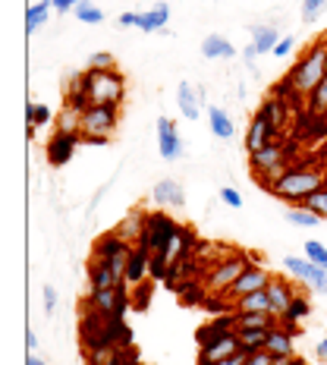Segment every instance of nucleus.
Returning a JSON list of instances; mask_svg holds the SVG:
<instances>
[{
    "mask_svg": "<svg viewBox=\"0 0 327 365\" xmlns=\"http://www.w3.org/2000/svg\"><path fill=\"white\" fill-rule=\"evenodd\" d=\"M315 356H318V359H321V362H327V337H324V340H318Z\"/></svg>",
    "mask_w": 327,
    "mask_h": 365,
    "instance_id": "864d4df0",
    "label": "nucleus"
},
{
    "mask_svg": "<svg viewBox=\"0 0 327 365\" xmlns=\"http://www.w3.org/2000/svg\"><path fill=\"white\" fill-rule=\"evenodd\" d=\"M26 365H44L41 359H38V356L35 353H28V359H26Z\"/></svg>",
    "mask_w": 327,
    "mask_h": 365,
    "instance_id": "13d9d810",
    "label": "nucleus"
},
{
    "mask_svg": "<svg viewBox=\"0 0 327 365\" xmlns=\"http://www.w3.org/2000/svg\"><path fill=\"white\" fill-rule=\"evenodd\" d=\"M104 365H126V353H123V349H117V353H113Z\"/></svg>",
    "mask_w": 327,
    "mask_h": 365,
    "instance_id": "603ef678",
    "label": "nucleus"
},
{
    "mask_svg": "<svg viewBox=\"0 0 327 365\" xmlns=\"http://www.w3.org/2000/svg\"><path fill=\"white\" fill-rule=\"evenodd\" d=\"M311 290H315V293H321V296H327V277L321 280V284H315V287H311Z\"/></svg>",
    "mask_w": 327,
    "mask_h": 365,
    "instance_id": "4d7b16f0",
    "label": "nucleus"
},
{
    "mask_svg": "<svg viewBox=\"0 0 327 365\" xmlns=\"http://www.w3.org/2000/svg\"><path fill=\"white\" fill-rule=\"evenodd\" d=\"M208 123H211V133L217 135V139H233V133H237V126H233V120L227 117V110L220 108H208Z\"/></svg>",
    "mask_w": 327,
    "mask_h": 365,
    "instance_id": "c756f323",
    "label": "nucleus"
},
{
    "mask_svg": "<svg viewBox=\"0 0 327 365\" xmlns=\"http://www.w3.org/2000/svg\"><path fill=\"white\" fill-rule=\"evenodd\" d=\"M177 101H180V113H182V117L199 120L202 101H199V91L189 86V82H180V86H177Z\"/></svg>",
    "mask_w": 327,
    "mask_h": 365,
    "instance_id": "bb28decb",
    "label": "nucleus"
},
{
    "mask_svg": "<svg viewBox=\"0 0 327 365\" xmlns=\"http://www.w3.org/2000/svg\"><path fill=\"white\" fill-rule=\"evenodd\" d=\"M57 133H70V135H79L82 133V110L73 108V104H66L63 110L57 113Z\"/></svg>",
    "mask_w": 327,
    "mask_h": 365,
    "instance_id": "7c9ffc66",
    "label": "nucleus"
},
{
    "mask_svg": "<svg viewBox=\"0 0 327 365\" xmlns=\"http://www.w3.org/2000/svg\"><path fill=\"white\" fill-rule=\"evenodd\" d=\"M117 120H120V108L113 104H91L82 110V133L79 139L91 142V145H101L117 133Z\"/></svg>",
    "mask_w": 327,
    "mask_h": 365,
    "instance_id": "423d86ee",
    "label": "nucleus"
},
{
    "mask_svg": "<svg viewBox=\"0 0 327 365\" xmlns=\"http://www.w3.org/2000/svg\"><path fill=\"white\" fill-rule=\"evenodd\" d=\"M277 135L280 133L268 123V117L258 110L255 117H252V123H249V129H246V151H249V155H255V151H261L264 145H271Z\"/></svg>",
    "mask_w": 327,
    "mask_h": 365,
    "instance_id": "9b49d317",
    "label": "nucleus"
},
{
    "mask_svg": "<svg viewBox=\"0 0 327 365\" xmlns=\"http://www.w3.org/2000/svg\"><path fill=\"white\" fill-rule=\"evenodd\" d=\"M308 312H311V306H308V296L296 293L293 306H290V312L284 315V322H280V324H286V328H296V324H299L302 318H308Z\"/></svg>",
    "mask_w": 327,
    "mask_h": 365,
    "instance_id": "72a5a7b5",
    "label": "nucleus"
},
{
    "mask_svg": "<svg viewBox=\"0 0 327 365\" xmlns=\"http://www.w3.org/2000/svg\"><path fill=\"white\" fill-rule=\"evenodd\" d=\"M286 220L296 224V227H318V224H321V217H318L315 211H308L306 205H302V208H290V211H286Z\"/></svg>",
    "mask_w": 327,
    "mask_h": 365,
    "instance_id": "c9c22d12",
    "label": "nucleus"
},
{
    "mask_svg": "<svg viewBox=\"0 0 327 365\" xmlns=\"http://www.w3.org/2000/svg\"><path fill=\"white\" fill-rule=\"evenodd\" d=\"M271 365H306V362H302L299 356H274Z\"/></svg>",
    "mask_w": 327,
    "mask_h": 365,
    "instance_id": "3c124183",
    "label": "nucleus"
},
{
    "mask_svg": "<svg viewBox=\"0 0 327 365\" xmlns=\"http://www.w3.org/2000/svg\"><path fill=\"white\" fill-rule=\"evenodd\" d=\"M293 51V35H286V38H280L277 41V48H274V57H286Z\"/></svg>",
    "mask_w": 327,
    "mask_h": 365,
    "instance_id": "de8ad7c7",
    "label": "nucleus"
},
{
    "mask_svg": "<svg viewBox=\"0 0 327 365\" xmlns=\"http://www.w3.org/2000/svg\"><path fill=\"white\" fill-rule=\"evenodd\" d=\"M145 220H148L145 211L129 208L126 217L120 220L117 227H113V233H117V237L123 240V242H129V246H139V242H142V233H145Z\"/></svg>",
    "mask_w": 327,
    "mask_h": 365,
    "instance_id": "2eb2a0df",
    "label": "nucleus"
},
{
    "mask_svg": "<svg viewBox=\"0 0 327 365\" xmlns=\"http://www.w3.org/2000/svg\"><path fill=\"white\" fill-rule=\"evenodd\" d=\"M246 362V353H237L230 356V359H220V362H199V365H242Z\"/></svg>",
    "mask_w": 327,
    "mask_h": 365,
    "instance_id": "8fccbe9b",
    "label": "nucleus"
},
{
    "mask_svg": "<svg viewBox=\"0 0 327 365\" xmlns=\"http://www.w3.org/2000/svg\"><path fill=\"white\" fill-rule=\"evenodd\" d=\"M177 230H180V224L170 215H164V211H155V215H148V220H145V233H142L139 246H145L151 255H161Z\"/></svg>",
    "mask_w": 327,
    "mask_h": 365,
    "instance_id": "0eeeda50",
    "label": "nucleus"
},
{
    "mask_svg": "<svg viewBox=\"0 0 327 365\" xmlns=\"http://www.w3.org/2000/svg\"><path fill=\"white\" fill-rule=\"evenodd\" d=\"M48 13H51L48 0H38L35 6H28V10H26V35H35L38 29L48 22Z\"/></svg>",
    "mask_w": 327,
    "mask_h": 365,
    "instance_id": "473e14b6",
    "label": "nucleus"
},
{
    "mask_svg": "<svg viewBox=\"0 0 327 365\" xmlns=\"http://www.w3.org/2000/svg\"><path fill=\"white\" fill-rule=\"evenodd\" d=\"M85 91H88V104H113L120 108L126 98V76L120 70H85Z\"/></svg>",
    "mask_w": 327,
    "mask_h": 365,
    "instance_id": "20e7f679",
    "label": "nucleus"
},
{
    "mask_svg": "<svg viewBox=\"0 0 327 365\" xmlns=\"http://www.w3.org/2000/svg\"><path fill=\"white\" fill-rule=\"evenodd\" d=\"M202 57L204 60H230V57H237V48H233L224 35H208L202 41Z\"/></svg>",
    "mask_w": 327,
    "mask_h": 365,
    "instance_id": "a878e982",
    "label": "nucleus"
},
{
    "mask_svg": "<svg viewBox=\"0 0 327 365\" xmlns=\"http://www.w3.org/2000/svg\"><path fill=\"white\" fill-rule=\"evenodd\" d=\"M249 32H252V44L258 48V54H274V48H277V41H280L277 29H271V26H252Z\"/></svg>",
    "mask_w": 327,
    "mask_h": 365,
    "instance_id": "cd10ccee",
    "label": "nucleus"
},
{
    "mask_svg": "<svg viewBox=\"0 0 327 365\" xmlns=\"http://www.w3.org/2000/svg\"><path fill=\"white\" fill-rule=\"evenodd\" d=\"M264 290H268V296H271V315L277 318V322H284V315L290 312L299 290H296L286 277H280V274H271V284L264 287Z\"/></svg>",
    "mask_w": 327,
    "mask_h": 365,
    "instance_id": "9d476101",
    "label": "nucleus"
},
{
    "mask_svg": "<svg viewBox=\"0 0 327 365\" xmlns=\"http://www.w3.org/2000/svg\"><path fill=\"white\" fill-rule=\"evenodd\" d=\"M73 13H76V19H79V22H88V26H98V22H104V13L98 10V6H91L88 0H85L82 6H76Z\"/></svg>",
    "mask_w": 327,
    "mask_h": 365,
    "instance_id": "58836bf2",
    "label": "nucleus"
},
{
    "mask_svg": "<svg viewBox=\"0 0 327 365\" xmlns=\"http://www.w3.org/2000/svg\"><path fill=\"white\" fill-rule=\"evenodd\" d=\"M26 117H28V126L41 129L44 123H51V108H48V104H28Z\"/></svg>",
    "mask_w": 327,
    "mask_h": 365,
    "instance_id": "e433bc0d",
    "label": "nucleus"
},
{
    "mask_svg": "<svg viewBox=\"0 0 327 365\" xmlns=\"http://www.w3.org/2000/svg\"><path fill=\"white\" fill-rule=\"evenodd\" d=\"M252 264V258H249L246 252H230L224 258L220 264H214L208 274H204V280H202V290L211 296V299H224L227 290H230L233 284L239 280V274Z\"/></svg>",
    "mask_w": 327,
    "mask_h": 365,
    "instance_id": "39448f33",
    "label": "nucleus"
},
{
    "mask_svg": "<svg viewBox=\"0 0 327 365\" xmlns=\"http://www.w3.org/2000/svg\"><path fill=\"white\" fill-rule=\"evenodd\" d=\"M233 331H237L233 312H224V315H217L214 322L202 324L199 334H195V340H199V346H204V344H211V340H220V337H227V334H233Z\"/></svg>",
    "mask_w": 327,
    "mask_h": 365,
    "instance_id": "6ab92c4d",
    "label": "nucleus"
},
{
    "mask_svg": "<svg viewBox=\"0 0 327 365\" xmlns=\"http://www.w3.org/2000/svg\"><path fill=\"white\" fill-rule=\"evenodd\" d=\"M306 258H308V262H315L318 268L327 271V246H321V242L308 240V242H306Z\"/></svg>",
    "mask_w": 327,
    "mask_h": 365,
    "instance_id": "ea45409f",
    "label": "nucleus"
},
{
    "mask_svg": "<svg viewBox=\"0 0 327 365\" xmlns=\"http://www.w3.org/2000/svg\"><path fill=\"white\" fill-rule=\"evenodd\" d=\"M88 306L91 312L104 318H123V309H126V287H113V290H98V293H88Z\"/></svg>",
    "mask_w": 327,
    "mask_h": 365,
    "instance_id": "1a4fd4ad",
    "label": "nucleus"
},
{
    "mask_svg": "<svg viewBox=\"0 0 327 365\" xmlns=\"http://www.w3.org/2000/svg\"><path fill=\"white\" fill-rule=\"evenodd\" d=\"M76 145H79V135H70V133H54L48 139V161L54 167H63L66 161L73 158Z\"/></svg>",
    "mask_w": 327,
    "mask_h": 365,
    "instance_id": "f3484780",
    "label": "nucleus"
},
{
    "mask_svg": "<svg viewBox=\"0 0 327 365\" xmlns=\"http://www.w3.org/2000/svg\"><path fill=\"white\" fill-rule=\"evenodd\" d=\"M26 346H28V353H35V349H38V337H35V331H26Z\"/></svg>",
    "mask_w": 327,
    "mask_h": 365,
    "instance_id": "6e6d98bb",
    "label": "nucleus"
},
{
    "mask_svg": "<svg viewBox=\"0 0 327 365\" xmlns=\"http://www.w3.org/2000/svg\"><path fill=\"white\" fill-rule=\"evenodd\" d=\"M264 349L271 356H296V346H293V328L286 324H274L268 331V340H264Z\"/></svg>",
    "mask_w": 327,
    "mask_h": 365,
    "instance_id": "aec40b11",
    "label": "nucleus"
},
{
    "mask_svg": "<svg viewBox=\"0 0 327 365\" xmlns=\"http://www.w3.org/2000/svg\"><path fill=\"white\" fill-rule=\"evenodd\" d=\"M271 284V271L268 268H261L258 262H252L246 271L239 274V280L237 284L227 290V296H224V302L227 306H233L237 299H242V296H249V293H258V290H264V287Z\"/></svg>",
    "mask_w": 327,
    "mask_h": 365,
    "instance_id": "6e6552de",
    "label": "nucleus"
},
{
    "mask_svg": "<svg viewBox=\"0 0 327 365\" xmlns=\"http://www.w3.org/2000/svg\"><path fill=\"white\" fill-rule=\"evenodd\" d=\"M274 356L268 353V349H255V353H246V362L242 365H271Z\"/></svg>",
    "mask_w": 327,
    "mask_h": 365,
    "instance_id": "c03bdc74",
    "label": "nucleus"
},
{
    "mask_svg": "<svg viewBox=\"0 0 327 365\" xmlns=\"http://www.w3.org/2000/svg\"><path fill=\"white\" fill-rule=\"evenodd\" d=\"M284 271L290 274V277H296L299 284H308V287H315V284H321V280L327 277V271L324 268H318L315 262H308V258H284Z\"/></svg>",
    "mask_w": 327,
    "mask_h": 365,
    "instance_id": "4468645a",
    "label": "nucleus"
},
{
    "mask_svg": "<svg viewBox=\"0 0 327 365\" xmlns=\"http://www.w3.org/2000/svg\"><path fill=\"white\" fill-rule=\"evenodd\" d=\"M151 199H155L157 208H182L186 195H182V186L177 180H157L155 189H151Z\"/></svg>",
    "mask_w": 327,
    "mask_h": 365,
    "instance_id": "a211bd4d",
    "label": "nucleus"
},
{
    "mask_svg": "<svg viewBox=\"0 0 327 365\" xmlns=\"http://www.w3.org/2000/svg\"><path fill=\"white\" fill-rule=\"evenodd\" d=\"M113 287H126V280L120 277L108 262H91V268H88V293L113 290Z\"/></svg>",
    "mask_w": 327,
    "mask_h": 365,
    "instance_id": "dca6fc26",
    "label": "nucleus"
},
{
    "mask_svg": "<svg viewBox=\"0 0 327 365\" xmlns=\"http://www.w3.org/2000/svg\"><path fill=\"white\" fill-rule=\"evenodd\" d=\"M54 309H57V290L54 287H44V312H48V315H54Z\"/></svg>",
    "mask_w": 327,
    "mask_h": 365,
    "instance_id": "49530a36",
    "label": "nucleus"
},
{
    "mask_svg": "<svg viewBox=\"0 0 327 365\" xmlns=\"http://www.w3.org/2000/svg\"><path fill=\"white\" fill-rule=\"evenodd\" d=\"M261 113L268 117V123L277 129V133H284V129H286V120H290V101H284V98L274 91L268 101L261 104Z\"/></svg>",
    "mask_w": 327,
    "mask_h": 365,
    "instance_id": "5701e85b",
    "label": "nucleus"
},
{
    "mask_svg": "<svg viewBox=\"0 0 327 365\" xmlns=\"http://www.w3.org/2000/svg\"><path fill=\"white\" fill-rule=\"evenodd\" d=\"M120 26H123V29H135V13H123V16H120Z\"/></svg>",
    "mask_w": 327,
    "mask_h": 365,
    "instance_id": "5fc2aeb1",
    "label": "nucleus"
},
{
    "mask_svg": "<svg viewBox=\"0 0 327 365\" xmlns=\"http://www.w3.org/2000/svg\"><path fill=\"white\" fill-rule=\"evenodd\" d=\"M296 155V145L286 139H274L271 145H264L261 151L249 155V167H252V177L258 180V186L268 189L274 180H280L290 170V161Z\"/></svg>",
    "mask_w": 327,
    "mask_h": 365,
    "instance_id": "7ed1b4c3",
    "label": "nucleus"
},
{
    "mask_svg": "<svg viewBox=\"0 0 327 365\" xmlns=\"http://www.w3.org/2000/svg\"><path fill=\"white\" fill-rule=\"evenodd\" d=\"M327 173L318 170V167H290L280 180H274L268 186L271 195H277L280 202H290V205H306L308 195H315L318 189H324Z\"/></svg>",
    "mask_w": 327,
    "mask_h": 365,
    "instance_id": "f257e3e1",
    "label": "nucleus"
},
{
    "mask_svg": "<svg viewBox=\"0 0 327 365\" xmlns=\"http://www.w3.org/2000/svg\"><path fill=\"white\" fill-rule=\"evenodd\" d=\"M233 322H237V331H239V328L271 331L274 324H280L274 315H268V312H233Z\"/></svg>",
    "mask_w": 327,
    "mask_h": 365,
    "instance_id": "393cba45",
    "label": "nucleus"
},
{
    "mask_svg": "<svg viewBox=\"0 0 327 365\" xmlns=\"http://www.w3.org/2000/svg\"><path fill=\"white\" fill-rule=\"evenodd\" d=\"M242 353H255V349H264V340H268V331H252V328H239L237 331Z\"/></svg>",
    "mask_w": 327,
    "mask_h": 365,
    "instance_id": "f704fd0d",
    "label": "nucleus"
},
{
    "mask_svg": "<svg viewBox=\"0 0 327 365\" xmlns=\"http://www.w3.org/2000/svg\"><path fill=\"white\" fill-rule=\"evenodd\" d=\"M324 6H327V0H302V22H315L318 16L324 13Z\"/></svg>",
    "mask_w": 327,
    "mask_h": 365,
    "instance_id": "79ce46f5",
    "label": "nucleus"
},
{
    "mask_svg": "<svg viewBox=\"0 0 327 365\" xmlns=\"http://www.w3.org/2000/svg\"><path fill=\"white\" fill-rule=\"evenodd\" d=\"M151 271V252L145 246H133V252H129V264H126V284H142L145 280V274Z\"/></svg>",
    "mask_w": 327,
    "mask_h": 365,
    "instance_id": "4be33fe9",
    "label": "nucleus"
},
{
    "mask_svg": "<svg viewBox=\"0 0 327 365\" xmlns=\"http://www.w3.org/2000/svg\"><path fill=\"white\" fill-rule=\"evenodd\" d=\"M306 208H308V211H315V215L321 217V220H327V186H324V189H318L315 195H308Z\"/></svg>",
    "mask_w": 327,
    "mask_h": 365,
    "instance_id": "a19ab883",
    "label": "nucleus"
},
{
    "mask_svg": "<svg viewBox=\"0 0 327 365\" xmlns=\"http://www.w3.org/2000/svg\"><path fill=\"white\" fill-rule=\"evenodd\" d=\"M230 312H268L271 315V296H268V290L249 293V296H242V299L233 302Z\"/></svg>",
    "mask_w": 327,
    "mask_h": 365,
    "instance_id": "c85d7f7f",
    "label": "nucleus"
},
{
    "mask_svg": "<svg viewBox=\"0 0 327 365\" xmlns=\"http://www.w3.org/2000/svg\"><path fill=\"white\" fill-rule=\"evenodd\" d=\"M306 110H308V117H327V76L306 98Z\"/></svg>",
    "mask_w": 327,
    "mask_h": 365,
    "instance_id": "2f4dec72",
    "label": "nucleus"
},
{
    "mask_svg": "<svg viewBox=\"0 0 327 365\" xmlns=\"http://www.w3.org/2000/svg\"><path fill=\"white\" fill-rule=\"evenodd\" d=\"M85 70H117V57H113L110 51H98V54L88 57Z\"/></svg>",
    "mask_w": 327,
    "mask_h": 365,
    "instance_id": "4c0bfd02",
    "label": "nucleus"
},
{
    "mask_svg": "<svg viewBox=\"0 0 327 365\" xmlns=\"http://www.w3.org/2000/svg\"><path fill=\"white\" fill-rule=\"evenodd\" d=\"M220 202H224L227 208H242V195H239L233 186H224V189H220Z\"/></svg>",
    "mask_w": 327,
    "mask_h": 365,
    "instance_id": "37998d69",
    "label": "nucleus"
},
{
    "mask_svg": "<svg viewBox=\"0 0 327 365\" xmlns=\"http://www.w3.org/2000/svg\"><path fill=\"white\" fill-rule=\"evenodd\" d=\"M85 4V0H54V10H60V13H70V10H76V6H82Z\"/></svg>",
    "mask_w": 327,
    "mask_h": 365,
    "instance_id": "09e8293b",
    "label": "nucleus"
},
{
    "mask_svg": "<svg viewBox=\"0 0 327 365\" xmlns=\"http://www.w3.org/2000/svg\"><path fill=\"white\" fill-rule=\"evenodd\" d=\"M324 76H327V38H321L318 44H311L306 54L299 57V63L286 73L284 82L290 86V91L296 98H302V101H306Z\"/></svg>",
    "mask_w": 327,
    "mask_h": 365,
    "instance_id": "f03ea898",
    "label": "nucleus"
},
{
    "mask_svg": "<svg viewBox=\"0 0 327 365\" xmlns=\"http://www.w3.org/2000/svg\"><path fill=\"white\" fill-rule=\"evenodd\" d=\"M157 148H161V158L164 161H177V158L182 155V139L177 133V123H173L170 117H161L157 120Z\"/></svg>",
    "mask_w": 327,
    "mask_h": 365,
    "instance_id": "f8f14e48",
    "label": "nucleus"
},
{
    "mask_svg": "<svg viewBox=\"0 0 327 365\" xmlns=\"http://www.w3.org/2000/svg\"><path fill=\"white\" fill-rule=\"evenodd\" d=\"M48 4H54V0H48Z\"/></svg>",
    "mask_w": 327,
    "mask_h": 365,
    "instance_id": "bf43d9fd",
    "label": "nucleus"
},
{
    "mask_svg": "<svg viewBox=\"0 0 327 365\" xmlns=\"http://www.w3.org/2000/svg\"><path fill=\"white\" fill-rule=\"evenodd\" d=\"M258 57H261V54H258V48H255L252 41H249V44H246V51H242V63H246L249 70L255 73V60H258Z\"/></svg>",
    "mask_w": 327,
    "mask_h": 365,
    "instance_id": "a18cd8bd",
    "label": "nucleus"
},
{
    "mask_svg": "<svg viewBox=\"0 0 327 365\" xmlns=\"http://www.w3.org/2000/svg\"><path fill=\"white\" fill-rule=\"evenodd\" d=\"M126 249H133L129 242H123L117 237V233H104V237H98L95 240V249H91V262H108V258L113 255H120V252H126Z\"/></svg>",
    "mask_w": 327,
    "mask_h": 365,
    "instance_id": "b1692460",
    "label": "nucleus"
},
{
    "mask_svg": "<svg viewBox=\"0 0 327 365\" xmlns=\"http://www.w3.org/2000/svg\"><path fill=\"white\" fill-rule=\"evenodd\" d=\"M237 353H242V346H239L237 331H233V334H227V337L199 346V362H220V359H230V356H237Z\"/></svg>",
    "mask_w": 327,
    "mask_h": 365,
    "instance_id": "ddd939ff",
    "label": "nucleus"
},
{
    "mask_svg": "<svg viewBox=\"0 0 327 365\" xmlns=\"http://www.w3.org/2000/svg\"><path fill=\"white\" fill-rule=\"evenodd\" d=\"M167 19H170V6L155 4L148 13H135V29L139 32H167Z\"/></svg>",
    "mask_w": 327,
    "mask_h": 365,
    "instance_id": "412c9836",
    "label": "nucleus"
}]
</instances>
